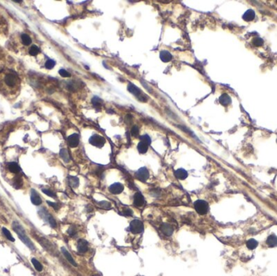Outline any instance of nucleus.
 <instances>
[{
	"label": "nucleus",
	"mask_w": 277,
	"mask_h": 276,
	"mask_svg": "<svg viewBox=\"0 0 277 276\" xmlns=\"http://www.w3.org/2000/svg\"><path fill=\"white\" fill-rule=\"evenodd\" d=\"M47 221L49 222V225L52 227H53V228H55V227H57V223L55 221V219H54L53 218V216H51L50 215H49V217L47 219Z\"/></svg>",
	"instance_id": "obj_33"
},
{
	"label": "nucleus",
	"mask_w": 277,
	"mask_h": 276,
	"mask_svg": "<svg viewBox=\"0 0 277 276\" xmlns=\"http://www.w3.org/2000/svg\"><path fill=\"white\" fill-rule=\"evenodd\" d=\"M122 215H125V216H132L133 215V211L129 209V208H126L124 209V210L122 211Z\"/></svg>",
	"instance_id": "obj_39"
},
{
	"label": "nucleus",
	"mask_w": 277,
	"mask_h": 276,
	"mask_svg": "<svg viewBox=\"0 0 277 276\" xmlns=\"http://www.w3.org/2000/svg\"><path fill=\"white\" fill-rule=\"evenodd\" d=\"M45 66L47 69H52L53 66H55V62H54L53 60H51V59L47 60L46 62H45Z\"/></svg>",
	"instance_id": "obj_35"
},
{
	"label": "nucleus",
	"mask_w": 277,
	"mask_h": 276,
	"mask_svg": "<svg viewBox=\"0 0 277 276\" xmlns=\"http://www.w3.org/2000/svg\"><path fill=\"white\" fill-rule=\"evenodd\" d=\"M160 231L163 232V234L167 236H171L173 234V227L169 223H164L160 225Z\"/></svg>",
	"instance_id": "obj_12"
},
{
	"label": "nucleus",
	"mask_w": 277,
	"mask_h": 276,
	"mask_svg": "<svg viewBox=\"0 0 277 276\" xmlns=\"http://www.w3.org/2000/svg\"><path fill=\"white\" fill-rule=\"evenodd\" d=\"M42 192L45 194L46 195H48L49 197H51V198H56V194L53 193V191H51L50 190H47V189H43L42 190Z\"/></svg>",
	"instance_id": "obj_36"
},
{
	"label": "nucleus",
	"mask_w": 277,
	"mask_h": 276,
	"mask_svg": "<svg viewBox=\"0 0 277 276\" xmlns=\"http://www.w3.org/2000/svg\"><path fill=\"white\" fill-rule=\"evenodd\" d=\"M127 89L130 92V93H132L134 96H136L140 101L142 102H145L147 100V97L145 96V95L142 92V91L140 89H138L137 87L132 84V83H129L128 86H127Z\"/></svg>",
	"instance_id": "obj_3"
},
{
	"label": "nucleus",
	"mask_w": 277,
	"mask_h": 276,
	"mask_svg": "<svg viewBox=\"0 0 277 276\" xmlns=\"http://www.w3.org/2000/svg\"><path fill=\"white\" fill-rule=\"evenodd\" d=\"M130 133H131V135L134 137H137L138 135V134H139V129L137 126H134L133 127L131 128V130H130Z\"/></svg>",
	"instance_id": "obj_37"
},
{
	"label": "nucleus",
	"mask_w": 277,
	"mask_h": 276,
	"mask_svg": "<svg viewBox=\"0 0 277 276\" xmlns=\"http://www.w3.org/2000/svg\"><path fill=\"white\" fill-rule=\"evenodd\" d=\"M30 198H31L32 203L35 206H39L42 203V200H41L40 195L34 189L31 190V197H30Z\"/></svg>",
	"instance_id": "obj_9"
},
{
	"label": "nucleus",
	"mask_w": 277,
	"mask_h": 276,
	"mask_svg": "<svg viewBox=\"0 0 277 276\" xmlns=\"http://www.w3.org/2000/svg\"><path fill=\"white\" fill-rule=\"evenodd\" d=\"M8 169L10 170V172L14 173H19L21 171V169L19 167V165L16 162H12L8 165Z\"/></svg>",
	"instance_id": "obj_21"
},
{
	"label": "nucleus",
	"mask_w": 277,
	"mask_h": 276,
	"mask_svg": "<svg viewBox=\"0 0 277 276\" xmlns=\"http://www.w3.org/2000/svg\"><path fill=\"white\" fill-rule=\"evenodd\" d=\"M21 39H22L23 43L26 45H29V44L32 42V40H31L30 37H29V35H27V34H23L22 37H21Z\"/></svg>",
	"instance_id": "obj_29"
},
{
	"label": "nucleus",
	"mask_w": 277,
	"mask_h": 276,
	"mask_svg": "<svg viewBox=\"0 0 277 276\" xmlns=\"http://www.w3.org/2000/svg\"><path fill=\"white\" fill-rule=\"evenodd\" d=\"M67 143L71 148H76L80 143V136L78 134H72L67 138Z\"/></svg>",
	"instance_id": "obj_10"
},
{
	"label": "nucleus",
	"mask_w": 277,
	"mask_h": 276,
	"mask_svg": "<svg viewBox=\"0 0 277 276\" xmlns=\"http://www.w3.org/2000/svg\"><path fill=\"white\" fill-rule=\"evenodd\" d=\"M13 185H14V186H15L16 189L21 188V186H22V185H23V181H22V179H21V177H17V178H16V179L14 180Z\"/></svg>",
	"instance_id": "obj_30"
},
{
	"label": "nucleus",
	"mask_w": 277,
	"mask_h": 276,
	"mask_svg": "<svg viewBox=\"0 0 277 276\" xmlns=\"http://www.w3.org/2000/svg\"><path fill=\"white\" fill-rule=\"evenodd\" d=\"M276 142H277V139H276Z\"/></svg>",
	"instance_id": "obj_43"
},
{
	"label": "nucleus",
	"mask_w": 277,
	"mask_h": 276,
	"mask_svg": "<svg viewBox=\"0 0 277 276\" xmlns=\"http://www.w3.org/2000/svg\"><path fill=\"white\" fill-rule=\"evenodd\" d=\"M69 184L70 186H71L72 188H76L79 186V183H80V181H79V178L76 177H69Z\"/></svg>",
	"instance_id": "obj_24"
},
{
	"label": "nucleus",
	"mask_w": 277,
	"mask_h": 276,
	"mask_svg": "<svg viewBox=\"0 0 277 276\" xmlns=\"http://www.w3.org/2000/svg\"><path fill=\"white\" fill-rule=\"evenodd\" d=\"M47 203L49 204V206H52L54 210H58V205L57 203H55V202H49V201H47Z\"/></svg>",
	"instance_id": "obj_42"
},
{
	"label": "nucleus",
	"mask_w": 277,
	"mask_h": 276,
	"mask_svg": "<svg viewBox=\"0 0 277 276\" xmlns=\"http://www.w3.org/2000/svg\"><path fill=\"white\" fill-rule=\"evenodd\" d=\"M148 146L149 145L145 143L144 142L140 141L138 143V145H137V149H138V152L140 154H145L147 152V150H148Z\"/></svg>",
	"instance_id": "obj_20"
},
{
	"label": "nucleus",
	"mask_w": 277,
	"mask_h": 276,
	"mask_svg": "<svg viewBox=\"0 0 277 276\" xmlns=\"http://www.w3.org/2000/svg\"><path fill=\"white\" fill-rule=\"evenodd\" d=\"M89 143L90 144H92L94 147L101 148L106 143V139L101 135H93V136H91V138L89 139Z\"/></svg>",
	"instance_id": "obj_5"
},
{
	"label": "nucleus",
	"mask_w": 277,
	"mask_h": 276,
	"mask_svg": "<svg viewBox=\"0 0 277 276\" xmlns=\"http://www.w3.org/2000/svg\"><path fill=\"white\" fill-rule=\"evenodd\" d=\"M77 249L80 253H85L88 249V241L84 239H80L78 240Z\"/></svg>",
	"instance_id": "obj_11"
},
{
	"label": "nucleus",
	"mask_w": 277,
	"mask_h": 276,
	"mask_svg": "<svg viewBox=\"0 0 277 276\" xmlns=\"http://www.w3.org/2000/svg\"><path fill=\"white\" fill-rule=\"evenodd\" d=\"M12 227L13 230L16 232L18 236L20 237V239L23 241V243H25L30 249L35 250L34 245H33V242L31 241V240L29 239V237L28 236V235H27L26 232H25L24 227H23V226L21 225V223L19 222H17V221H14L12 223Z\"/></svg>",
	"instance_id": "obj_1"
},
{
	"label": "nucleus",
	"mask_w": 277,
	"mask_h": 276,
	"mask_svg": "<svg viewBox=\"0 0 277 276\" xmlns=\"http://www.w3.org/2000/svg\"><path fill=\"white\" fill-rule=\"evenodd\" d=\"M258 245V241H257L256 240L250 239L249 240H247V242H246V247L248 248L249 249L252 250V249H254L255 248H257Z\"/></svg>",
	"instance_id": "obj_23"
},
{
	"label": "nucleus",
	"mask_w": 277,
	"mask_h": 276,
	"mask_svg": "<svg viewBox=\"0 0 277 276\" xmlns=\"http://www.w3.org/2000/svg\"><path fill=\"white\" fill-rule=\"evenodd\" d=\"M194 207L197 211V213L200 215H206L208 212L209 206L208 203L204 200H197L194 203Z\"/></svg>",
	"instance_id": "obj_2"
},
{
	"label": "nucleus",
	"mask_w": 277,
	"mask_h": 276,
	"mask_svg": "<svg viewBox=\"0 0 277 276\" xmlns=\"http://www.w3.org/2000/svg\"><path fill=\"white\" fill-rule=\"evenodd\" d=\"M61 251L62 253V254L64 255V257L67 258V260L71 264V265H73L74 266H77V264H76V262H75V260H74V258H72V256L71 255V253H70L66 249V248L62 247Z\"/></svg>",
	"instance_id": "obj_17"
},
{
	"label": "nucleus",
	"mask_w": 277,
	"mask_h": 276,
	"mask_svg": "<svg viewBox=\"0 0 277 276\" xmlns=\"http://www.w3.org/2000/svg\"><path fill=\"white\" fill-rule=\"evenodd\" d=\"M150 194H151L152 196H154V197H158L160 194V190H158L157 189H156V190H152Z\"/></svg>",
	"instance_id": "obj_41"
},
{
	"label": "nucleus",
	"mask_w": 277,
	"mask_h": 276,
	"mask_svg": "<svg viewBox=\"0 0 277 276\" xmlns=\"http://www.w3.org/2000/svg\"><path fill=\"white\" fill-rule=\"evenodd\" d=\"M254 17H255V12H254V11L252 10V9H249V10H247V11L244 13V15H243V16H242V19H243L245 21L250 22V21L254 20Z\"/></svg>",
	"instance_id": "obj_15"
},
{
	"label": "nucleus",
	"mask_w": 277,
	"mask_h": 276,
	"mask_svg": "<svg viewBox=\"0 0 277 276\" xmlns=\"http://www.w3.org/2000/svg\"><path fill=\"white\" fill-rule=\"evenodd\" d=\"M266 243L269 247H276L277 246V236L276 235H270L267 238Z\"/></svg>",
	"instance_id": "obj_19"
},
{
	"label": "nucleus",
	"mask_w": 277,
	"mask_h": 276,
	"mask_svg": "<svg viewBox=\"0 0 277 276\" xmlns=\"http://www.w3.org/2000/svg\"><path fill=\"white\" fill-rule=\"evenodd\" d=\"M263 40L259 37H255L253 38L252 40V43L253 45H254V46H256V47H259V46H262V45H263Z\"/></svg>",
	"instance_id": "obj_26"
},
{
	"label": "nucleus",
	"mask_w": 277,
	"mask_h": 276,
	"mask_svg": "<svg viewBox=\"0 0 277 276\" xmlns=\"http://www.w3.org/2000/svg\"><path fill=\"white\" fill-rule=\"evenodd\" d=\"M133 203L136 207H141L144 205L145 203V199L144 197L143 196V194L139 192H137L136 194L134 195V198H133Z\"/></svg>",
	"instance_id": "obj_7"
},
{
	"label": "nucleus",
	"mask_w": 277,
	"mask_h": 276,
	"mask_svg": "<svg viewBox=\"0 0 277 276\" xmlns=\"http://www.w3.org/2000/svg\"><path fill=\"white\" fill-rule=\"evenodd\" d=\"M3 235L6 236L7 239H8L9 240H11V241H12V242L15 241V239H14L12 235L11 234V232H10L6 227H3Z\"/></svg>",
	"instance_id": "obj_27"
},
{
	"label": "nucleus",
	"mask_w": 277,
	"mask_h": 276,
	"mask_svg": "<svg viewBox=\"0 0 277 276\" xmlns=\"http://www.w3.org/2000/svg\"><path fill=\"white\" fill-rule=\"evenodd\" d=\"M135 177L137 179H138L142 182H145L147 181V179L149 178V171L147 170V168L143 167L140 168L138 171L135 173Z\"/></svg>",
	"instance_id": "obj_6"
},
{
	"label": "nucleus",
	"mask_w": 277,
	"mask_h": 276,
	"mask_svg": "<svg viewBox=\"0 0 277 276\" xmlns=\"http://www.w3.org/2000/svg\"><path fill=\"white\" fill-rule=\"evenodd\" d=\"M39 48L36 46V45H33L31 48H30V50H29V54L30 55H32V56H36L38 53H39Z\"/></svg>",
	"instance_id": "obj_31"
},
{
	"label": "nucleus",
	"mask_w": 277,
	"mask_h": 276,
	"mask_svg": "<svg viewBox=\"0 0 277 276\" xmlns=\"http://www.w3.org/2000/svg\"><path fill=\"white\" fill-rule=\"evenodd\" d=\"M231 101H232L231 97H230L228 94H226V93L222 94V95L220 96V98H219V102H220V105H222L223 106H228L229 104H231Z\"/></svg>",
	"instance_id": "obj_16"
},
{
	"label": "nucleus",
	"mask_w": 277,
	"mask_h": 276,
	"mask_svg": "<svg viewBox=\"0 0 277 276\" xmlns=\"http://www.w3.org/2000/svg\"><path fill=\"white\" fill-rule=\"evenodd\" d=\"M130 231L133 233V234H139L141 232H143V223L141 220H138V219H134L130 223Z\"/></svg>",
	"instance_id": "obj_4"
},
{
	"label": "nucleus",
	"mask_w": 277,
	"mask_h": 276,
	"mask_svg": "<svg viewBox=\"0 0 277 276\" xmlns=\"http://www.w3.org/2000/svg\"><path fill=\"white\" fill-rule=\"evenodd\" d=\"M59 74H60V75H62V77H70V76H71V74H70L69 72H67V71L64 70V69L59 70Z\"/></svg>",
	"instance_id": "obj_40"
},
{
	"label": "nucleus",
	"mask_w": 277,
	"mask_h": 276,
	"mask_svg": "<svg viewBox=\"0 0 277 276\" xmlns=\"http://www.w3.org/2000/svg\"><path fill=\"white\" fill-rule=\"evenodd\" d=\"M31 262H32L33 266L35 267V269L37 270V271H41L43 270V266H42V265H41V264L40 263V262H38L36 258H32V259H31Z\"/></svg>",
	"instance_id": "obj_25"
},
{
	"label": "nucleus",
	"mask_w": 277,
	"mask_h": 276,
	"mask_svg": "<svg viewBox=\"0 0 277 276\" xmlns=\"http://www.w3.org/2000/svg\"><path fill=\"white\" fill-rule=\"evenodd\" d=\"M76 232H77V231H76V228H75V226L70 227L69 229L67 230V233H68L71 236H73L75 235Z\"/></svg>",
	"instance_id": "obj_38"
},
{
	"label": "nucleus",
	"mask_w": 277,
	"mask_h": 276,
	"mask_svg": "<svg viewBox=\"0 0 277 276\" xmlns=\"http://www.w3.org/2000/svg\"><path fill=\"white\" fill-rule=\"evenodd\" d=\"M174 176L179 180H185L188 177V173L185 169H178L174 172Z\"/></svg>",
	"instance_id": "obj_18"
},
{
	"label": "nucleus",
	"mask_w": 277,
	"mask_h": 276,
	"mask_svg": "<svg viewBox=\"0 0 277 276\" xmlns=\"http://www.w3.org/2000/svg\"><path fill=\"white\" fill-rule=\"evenodd\" d=\"M140 140L142 141V142H144V143H147V145L151 144V142H152L151 138L147 135H143L140 136Z\"/></svg>",
	"instance_id": "obj_32"
},
{
	"label": "nucleus",
	"mask_w": 277,
	"mask_h": 276,
	"mask_svg": "<svg viewBox=\"0 0 277 276\" xmlns=\"http://www.w3.org/2000/svg\"><path fill=\"white\" fill-rule=\"evenodd\" d=\"M92 103L96 108H101L102 105V100L97 96H94L92 99Z\"/></svg>",
	"instance_id": "obj_28"
},
{
	"label": "nucleus",
	"mask_w": 277,
	"mask_h": 276,
	"mask_svg": "<svg viewBox=\"0 0 277 276\" xmlns=\"http://www.w3.org/2000/svg\"><path fill=\"white\" fill-rule=\"evenodd\" d=\"M124 190V186L121 183H118V182H116V183H114V184H112L111 186L109 187V190H110V192L111 194H119L122 193V191Z\"/></svg>",
	"instance_id": "obj_8"
},
{
	"label": "nucleus",
	"mask_w": 277,
	"mask_h": 276,
	"mask_svg": "<svg viewBox=\"0 0 277 276\" xmlns=\"http://www.w3.org/2000/svg\"><path fill=\"white\" fill-rule=\"evenodd\" d=\"M99 205L100 206H101L102 208H104V209H110V207H111V204H110V202H108V201H102V202H99Z\"/></svg>",
	"instance_id": "obj_34"
},
{
	"label": "nucleus",
	"mask_w": 277,
	"mask_h": 276,
	"mask_svg": "<svg viewBox=\"0 0 277 276\" xmlns=\"http://www.w3.org/2000/svg\"><path fill=\"white\" fill-rule=\"evenodd\" d=\"M5 83L9 87H14L17 83V77L13 74H8L5 77Z\"/></svg>",
	"instance_id": "obj_13"
},
{
	"label": "nucleus",
	"mask_w": 277,
	"mask_h": 276,
	"mask_svg": "<svg viewBox=\"0 0 277 276\" xmlns=\"http://www.w3.org/2000/svg\"><path fill=\"white\" fill-rule=\"evenodd\" d=\"M160 60L164 62H170L173 58V55H172L169 51L167 50H162L160 51Z\"/></svg>",
	"instance_id": "obj_14"
},
{
	"label": "nucleus",
	"mask_w": 277,
	"mask_h": 276,
	"mask_svg": "<svg viewBox=\"0 0 277 276\" xmlns=\"http://www.w3.org/2000/svg\"><path fill=\"white\" fill-rule=\"evenodd\" d=\"M59 155H60V157L63 160V161H64L65 163H68V162H69L70 156L67 149H61V151H60V152H59Z\"/></svg>",
	"instance_id": "obj_22"
}]
</instances>
